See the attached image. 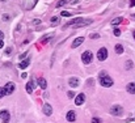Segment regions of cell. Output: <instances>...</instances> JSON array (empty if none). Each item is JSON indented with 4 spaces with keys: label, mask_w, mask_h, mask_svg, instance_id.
<instances>
[{
    "label": "cell",
    "mask_w": 135,
    "mask_h": 123,
    "mask_svg": "<svg viewBox=\"0 0 135 123\" xmlns=\"http://www.w3.org/2000/svg\"><path fill=\"white\" fill-rule=\"evenodd\" d=\"M100 84H101L102 86L105 88H109L113 85V79L109 77V76H101V79H100Z\"/></svg>",
    "instance_id": "1"
},
{
    "label": "cell",
    "mask_w": 135,
    "mask_h": 123,
    "mask_svg": "<svg viewBox=\"0 0 135 123\" xmlns=\"http://www.w3.org/2000/svg\"><path fill=\"white\" fill-rule=\"evenodd\" d=\"M110 114L115 115V117H119V115H122V114H123V107H122V106H119V105H114V106H111V109H110Z\"/></svg>",
    "instance_id": "2"
},
{
    "label": "cell",
    "mask_w": 135,
    "mask_h": 123,
    "mask_svg": "<svg viewBox=\"0 0 135 123\" xmlns=\"http://www.w3.org/2000/svg\"><path fill=\"white\" fill-rule=\"evenodd\" d=\"M81 60H83V63L84 64H89L91 62H92V52L91 51H84L81 54Z\"/></svg>",
    "instance_id": "3"
},
{
    "label": "cell",
    "mask_w": 135,
    "mask_h": 123,
    "mask_svg": "<svg viewBox=\"0 0 135 123\" xmlns=\"http://www.w3.org/2000/svg\"><path fill=\"white\" fill-rule=\"evenodd\" d=\"M97 58H98V60L104 62L108 58V50L105 47H101V49L98 50V52H97Z\"/></svg>",
    "instance_id": "4"
},
{
    "label": "cell",
    "mask_w": 135,
    "mask_h": 123,
    "mask_svg": "<svg viewBox=\"0 0 135 123\" xmlns=\"http://www.w3.org/2000/svg\"><path fill=\"white\" fill-rule=\"evenodd\" d=\"M14 84L13 83H7L5 86H4V90H5V94H12L14 92Z\"/></svg>",
    "instance_id": "5"
},
{
    "label": "cell",
    "mask_w": 135,
    "mask_h": 123,
    "mask_svg": "<svg viewBox=\"0 0 135 123\" xmlns=\"http://www.w3.org/2000/svg\"><path fill=\"white\" fill-rule=\"evenodd\" d=\"M9 113L7 110H1L0 111V119L3 121V123H8L9 122Z\"/></svg>",
    "instance_id": "6"
},
{
    "label": "cell",
    "mask_w": 135,
    "mask_h": 123,
    "mask_svg": "<svg viewBox=\"0 0 135 123\" xmlns=\"http://www.w3.org/2000/svg\"><path fill=\"white\" fill-rule=\"evenodd\" d=\"M83 42H84V37H78V38H75L74 42H72V45H71V47H72V49L79 47V46L81 45Z\"/></svg>",
    "instance_id": "7"
},
{
    "label": "cell",
    "mask_w": 135,
    "mask_h": 123,
    "mask_svg": "<svg viewBox=\"0 0 135 123\" xmlns=\"http://www.w3.org/2000/svg\"><path fill=\"white\" fill-rule=\"evenodd\" d=\"M84 101H85V94H84V93H80V94H78V97L75 98V103H76L78 106L83 105V103H84Z\"/></svg>",
    "instance_id": "8"
},
{
    "label": "cell",
    "mask_w": 135,
    "mask_h": 123,
    "mask_svg": "<svg viewBox=\"0 0 135 123\" xmlns=\"http://www.w3.org/2000/svg\"><path fill=\"white\" fill-rule=\"evenodd\" d=\"M68 84H70V86H72V88H78L80 81H79L78 77H71L70 80H68Z\"/></svg>",
    "instance_id": "9"
},
{
    "label": "cell",
    "mask_w": 135,
    "mask_h": 123,
    "mask_svg": "<svg viewBox=\"0 0 135 123\" xmlns=\"http://www.w3.org/2000/svg\"><path fill=\"white\" fill-rule=\"evenodd\" d=\"M66 118H67V121H68V122H75V119H76V114H75V111L70 110V111L67 113V115H66Z\"/></svg>",
    "instance_id": "10"
},
{
    "label": "cell",
    "mask_w": 135,
    "mask_h": 123,
    "mask_svg": "<svg viewBox=\"0 0 135 123\" xmlns=\"http://www.w3.org/2000/svg\"><path fill=\"white\" fill-rule=\"evenodd\" d=\"M43 113H45V115H51V114H53V107H51V105L45 103V105H43Z\"/></svg>",
    "instance_id": "11"
},
{
    "label": "cell",
    "mask_w": 135,
    "mask_h": 123,
    "mask_svg": "<svg viewBox=\"0 0 135 123\" xmlns=\"http://www.w3.org/2000/svg\"><path fill=\"white\" fill-rule=\"evenodd\" d=\"M37 83H38V85L41 86V89H46V88H47V81H46L43 77H40L37 80Z\"/></svg>",
    "instance_id": "12"
},
{
    "label": "cell",
    "mask_w": 135,
    "mask_h": 123,
    "mask_svg": "<svg viewBox=\"0 0 135 123\" xmlns=\"http://www.w3.org/2000/svg\"><path fill=\"white\" fill-rule=\"evenodd\" d=\"M126 89H127L129 93L135 94V83H129V84H127V86H126Z\"/></svg>",
    "instance_id": "13"
},
{
    "label": "cell",
    "mask_w": 135,
    "mask_h": 123,
    "mask_svg": "<svg viewBox=\"0 0 135 123\" xmlns=\"http://www.w3.org/2000/svg\"><path fill=\"white\" fill-rule=\"evenodd\" d=\"M29 63H30V59H25V60H22L21 63L18 64V68H21V70H25V68L29 66Z\"/></svg>",
    "instance_id": "14"
},
{
    "label": "cell",
    "mask_w": 135,
    "mask_h": 123,
    "mask_svg": "<svg viewBox=\"0 0 135 123\" xmlns=\"http://www.w3.org/2000/svg\"><path fill=\"white\" fill-rule=\"evenodd\" d=\"M33 90H34V84H33L32 80H30V81L26 84V92H28V93H33Z\"/></svg>",
    "instance_id": "15"
},
{
    "label": "cell",
    "mask_w": 135,
    "mask_h": 123,
    "mask_svg": "<svg viewBox=\"0 0 135 123\" xmlns=\"http://www.w3.org/2000/svg\"><path fill=\"white\" fill-rule=\"evenodd\" d=\"M121 22H123V17H117V18H113V20H111V25L117 26V25L121 24Z\"/></svg>",
    "instance_id": "16"
},
{
    "label": "cell",
    "mask_w": 135,
    "mask_h": 123,
    "mask_svg": "<svg viewBox=\"0 0 135 123\" xmlns=\"http://www.w3.org/2000/svg\"><path fill=\"white\" fill-rule=\"evenodd\" d=\"M115 52H117V54H123V46L121 43L115 45Z\"/></svg>",
    "instance_id": "17"
},
{
    "label": "cell",
    "mask_w": 135,
    "mask_h": 123,
    "mask_svg": "<svg viewBox=\"0 0 135 123\" xmlns=\"http://www.w3.org/2000/svg\"><path fill=\"white\" fill-rule=\"evenodd\" d=\"M67 1H68V0H59V1H58V4H56V8H60V7H63Z\"/></svg>",
    "instance_id": "18"
},
{
    "label": "cell",
    "mask_w": 135,
    "mask_h": 123,
    "mask_svg": "<svg viewBox=\"0 0 135 123\" xmlns=\"http://www.w3.org/2000/svg\"><path fill=\"white\" fill-rule=\"evenodd\" d=\"M133 68V62L131 60H127L126 62V70H131Z\"/></svg>",
    "instance_id": "19"
},
{
    "label": "cell",
    "mask_w": 135,
    "mask_h": 123,
    "mask_svg": "<svg viewBox=\"0 0 135 123\" xmlns=\"http://www.w3.org/2000/svg\"><path fill=\"white\" fill-rule=\"evenodd\" d=\"M51 38H53V36H47V37H45V38H43V39H42L41 42H42V43H43V45H45V43H46V42H49L50 39H51Z\"/></svg>",
    "instance_id": "20"
},
{
    "label": "cell",
    "mask_w": 135,
    "mask_h": 123,
    "mask_svg": "<svg viewBox=\"0 0 135 123\" xmlns=\"http://www.w3.org/2000/svg\"><path fill=\"white\" fill-rule=\"evenodd\" d=\"M5 96V90H4V88H0V98H3Z\"/></svg>",
    "instance_id": "21"
},
{
    "label": "cell",
    "mask_w": 135,
    "mask_h": 123,
    "mask_svg": "<svg viewBox=\"0 0 135 123\" xmlns=\"http://www.w3.org/2000/svg\"><path fill=\"white\" fill-rule=\"evenodd\" d=\"M62 16H63V17H70V16H71V13H70V12H67V11H64V12H62Z\"/></svg>",
    "instance_id": "22"
},
{
    "label": "cell",
    "mask_w": 135,
    "mask_h": 123,
    "mask_svg": "<svg viewBox=\"0 0 135 123\" xmlns=\"http://www.w3.org/2000/svg\"><path fill=\"white\" fill-rule=\"evenodd\" d=\"M89 37H91V39H92V38H93V39H97V38H100V34H96L94 33V34H91Z\"/></svg>",
    "instance_id": "23"
},
{
    "label": "cell",
    "mask_w": 135,
    "mask_h": 123,
    "mask_svg": "<svg viewBox=\"0 0 135 123\" xmlns=\"http://www.w3.org/2000/svg\"><path fill=\"white\" fill-rule=\"evenodd\" d=\"M92 123H101V119L100 118H92Z\"/></svg>",
    "instance_id": "24"
},
{
    "label": "cell",
    "mask_w": 135,
    "mask_h": 123,
    "mask_svg": "<svg viewBox=\"0 0 135 123\" xmlns=\"http://www.w3.org/2000/svg\"><path fill=\"white\" fill-rule=\"evenodd\" d=\"M114 36H115V37H119V36H121V30H119V29H115V30H114Z\"/></svg>",
    "instance_id": "25"
},
{
    "label": "cell",
    "mask_w": 135,
    "mask_h": 123,
    "mask_svg": "<svg viewBox=\"0 0 135 123\" xmlns=\"http://www.w3.org/2000/svg\"><path fill=\"white\" fill-rule=\"evenodd\" d=\"M11 52H12V47H8V49H5V55H9Z\"/></svg>",
    "instance_id": "26"
},
{
    "label": "cell",
    "mask_w": 135,
    "mask_h": 123,
    "mask_svg": "<svg viewBox=\"0 0 135 123\" xmlns=\"http://www.w3.org/2000/svg\"><path fill=\"white\" fill-rule=\"evenodd\" d=\"M79 0H68V4H78Z\"/></svg>",
    "instance_id": "27"
},
{
    "label": "cell",
    "mask_w": 135,
    "mask_h": 123,
    "mask_svg": "<svg viewBox=\"0 0 135 123\" xmlns=\"http://www.w3.org/2000/svg\"><path fill=\"white\" fill-rule=\"evenodd\" d=\"M9 14H3V20H4V21H8L9 20Z\"/></svg>",
    "instance_id": "28"
},
{
    "label": "cell",
    "mask_w": 135,
    "mask_h": 123,
    "mask_svg": "<svg viewBox=\"0 0 135 123\" xmlns=\"http://www.w3.org/2000/svg\"><path fill=\"white\" fill-rule=\"evenodd\" d=\"M68 97H70V98H72V97H74V96H75V93H74V92H72V90H70V92H68Z\"/></svg>",
    "instance_id": "29"
},
{
    "label": "cell",
    "mask_w": 135,
    "mask_h": 123,
    "mask_svg": "<svg viewBox=\"0 0 135 123\" xmlns=\"http://www.w3.org/2000/svg\"><path fill=\"white\" fill-rule=\"evenodd\" d=\"M58 21H59V18H58V17H53L51 18V22H58Z\"/></svg>",
    "instance_id": "30"
},
{
    "label": "cell",
    "mask_w": 135,
    "mask_h": 123,
    "mask_svg": "<svg viewBox=\"0 0 135 123\" xmlns=\"http://www.w3.org/2000/svg\"><path fill=\"white\" fill-rule=\"evenodd\" d=\"M3 38H4V33L0 30V41H3Z\"/></svg>",
    "instance_id": "31"
},
{
    "label": "cell",
    "mask_w": 135,
    "mask_h": 123,
    "mask_svg": "<svg viewBox=\"0 0 135 123\" xmlns=\"http://www.w3.org/2000/svg\"><path fill=\"white\" fill-rule=\"evenodd\" d=\"M33 24H36V25H37V24H41V20H34Z\"/></svg>",
    "instance_id": "32"
},
{
    "label": "cell",
    "mask_w": 135,
    "mask_h": 123,
    "mask_svg": "<svg viewBox=\"0 0 135 123\" xmlns=\"http://www.w3.org/2000/svg\"><path fill=\"white\" fill-rule=\"evenodd\" d=\"M26 55H28V54H26V52H25V54H22V55H20V59H24V58H25Z\"/></svg>",
    "instance_id": "33"
},
{
    "label": "cell",
    "mask_w": 135,
    "mask_h": 123,
    "mask_svg": "<svg viewBox=\"0 0 135 123\" xmlns=\"http://www.w3.org/2000/svg\"><path fill=\"white\" fill-rule=\"evenodd\" d=\"M26 76H28V75H26V74H25V72H24V74H22V75H21V77H22V79H25V77H26Z\"/></svg>",
    "instance_id": "34"
},
{
    "label": "cell",
    "mask_w": 135,
    "mask_h": 123,
    "mask_svg": "<svg viewBox=\"0 0 135 123\" xmlns=\"http://www.w3.org/2000/svg\"><path fill=\"white\" fill-rule=\"evenodd\" d=\"M3 46H4V42H3V41H0V49H1Z\"/></svg>",
    "instance_id": "35"
},
{
    "label": "cell",
    "mask_w": 135,
    "mask_h": 123,
    "mask_svg": "<svg viewBox=\"0 0 135 123\" xmlns=\"http://www.w3.org/2000/svg\"><path fill=\"white\" fill-rule=\"evenodd\" d=\"M131 5H135V0H131Z\"/></svg>",
    "instance_id": "36"
},
{
    "label": "cell",
    "mask_w": 135,
    "mask_h": 123,
    "mask_svg": "<svg viewBox=\"0 0 135 123\" xmlns=\"http://www.w3.org/2000/svg\"><path fill=\"white\" fill-rule=\"evenodd\" d=\"M133 34H134V38H135V30H134V33H133Z\"/></svg>",
    "instance_id": "37"
},
{
    "label": "cell",
    "mask_w": 135,
    "mask_h": 123,
    "mask_svg": "<svg viewBox=\"0 0 135 123\" xmlns=\"http://www.w3.org/2000/svg\"><path fill=\"white\" fill-rule=\"evenodd\" d=\"M133 17H134V20H135V16H133Z\"/></svg>",
    "instance_id": "38"
}]
</instances>
